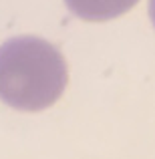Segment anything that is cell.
Wrapping results in <instances>:
<instances>
[{
	"instance_id": "obj_1",
	"label": "cell",
	"mask_w": 155,
	"mask_h": 159,
	"mask_svg": "<svg viewBox=\"0 0 155 159\" xmlns=\"http://www.w3.org/2000/svg\"><path fill=\"white\" fill-rule=\"evenodd\" d=\"M66 62L39 36H14L0 44V101L16 111H43L61 99Z\"/></svg>"
},
{
	"instance_id": "obj_2",
	"label": "cell",
	"mask_w": 155,
	"mask_h": 159,
	"mask_svg": "<svg viewBox=\"0 0 155 159\" xmlns=\"http://www.w3.org/2000/svg\"><path fill=\"white\" fill-rule=\"evenodd\" d=\"M139 0H65L75 16L91 22H103L129 12Z\"/></svg>"
},
{
	"instance_id": "obj_3",
	"label": "cell",
	"mask_w": 155,
	"mask_h": 159,
	"mask_svg": "<svg viewBox=\"0 0 155 159\" xmlns=\"http://www.w3.org/2000/svg\"><path fill=\"white\" fill-rule=\"evenodd\" d=\"M149 16H151V22L155 26V0H149Z\"/></svg>"
}]
</instances>
